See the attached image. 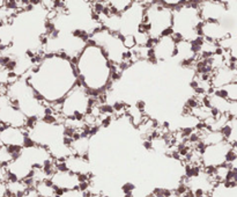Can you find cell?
<instances>
[{
	"label": "cell",
	"instance_id": "cell-1",
	"mask_svg": "<svg viewBox=\"0 0 237 197\" xmlns=\"http://www.w3.org/2000/svg\"><path fill=\"white\" fill-rule=\"evenodd\" d=\"M37 98L46 104H59L79 85L74 62L62 54H45L22 77Z\"/></svg>",
	"mask_w": 237,
	"mask_h": 197
},
{
	"label": "cell",
	"instance_id": "cell-2",
	"mask_svg": "<svg viewBox=\"0 0 237 197\" xmlns=\"http://www.w3.org/2000/svg\"><path fill=\"white\" fill-rule=\"evenodd\" d=\"M79 85L88 93L101 94L114 81V65L104 51L91 41H88L74 60Z\"/></svg>",
	"mask_w": 237,
	"mask_h": 197
},
{
	"label": "cell",
	"instance_id": "cell-3",
	"mask_svg": "<svg viewBox=\"0 0 237 197\" xmlns=\"http://www.w3.org/2000/svg\"><path fill=\"white\" fill-rule=\"evenodd\" d=\"M6 95L28 119H43L50 114L46 103L37 98L35 92L22 77L7 86Z\"/></svg>",
	"mask_w": 237,
	"mask_h": 197
},
{
	"label": "cell",
	"instance_id": "cell-4",
	"mask_svg": "<svg viewBox=\"0 0 237 197\" xmlns=\"http://www.w3.org/2000/svg\"><path fill=\"white\" fill-rule=\"evenodd\" d=\"M202 20L198 8V4L183 2L181 6L172 9L171 33L177 40L193 42L199 38V28Z\"/></svg>",
	"mask_w": 237,
	"mask_h": 197
},
{
	"label": "cell",
	"instance_id": "cell-5",
	"mask_svg": "<svg viewBox=\"0 0 237 197\" xmlns=\"http://www.w3.org/2000/svg\"><path fill=\"white\" fill-rule=\"evenodd\" d=\"M172 9L161 2H147L143 13V22L139 30L146 31L155 41L158 37L171 33Z\"/></svg>",
	"mask_w": 237,
	"mask_h": 197
},
{
	"label": "cell",
	"instance_id": "cell-6",
	"mask_svg": "<svg viewBox=\"0 0 237 197\" xmlns=\"http://www.w3.org/2000/svg\"><path fill=\"white\" fill-rule=\"evenodd\" d=\"M89 41L98 45L104 51L110 63L114 66H122L126 62H131L130 51L125 49L123 40L118 34L100 28L90 35Z\"/></svg>",
	"mask_w": 237,
	"mask_h": 197
},
{
	"label": "cell",
	"instance_id": "cell-7",
	"mask_svg": "<svg viewBox=\"0 0 237 197\" xmlns=\"http://www.w3.org/2000/svg\"><path fill=\"white\" fill-rule=\"evenodd\" d=\"M94 99L82 86H75L58 104V114L62 119L82 121L93 106Z\"/></svg>",
	"mask_w": 237,
	"mask_h": 197
},
{
	"label": "cell",
	"instance_id": "cell-8",
	"mask_svg": "<svg viewBox=\"0 0 237 197\" xmlns=\"http://www.w3.org/2000/svg\"><path fill=\"white\" fill-rule=\"evenodd\" d=\"M147 2L133 1L132 5L124 13L119 15L120 18V28L118 35L120 37L134 35L139 31L143 22V13Z\"/></svg>",
	"mask_w": 237,
	"mask_h": 197
},
{
	"label": "cell",
	"instance_id": "cell-9",
	"mask_svg": "<svg viewBox=\"0 0 237 197\" xmlns=\"http://www.w3.org/2000/svg\"><path fill=\"white\" fill-rule=\"evenodd\" d=\"M49 181L54 187V189L58 191V194L65 193V191H71V190H78V189L83 190L86 193L89 179L81 178L68 170L56 169L51 174Z\"/></svg>",
	"mask_w": 237,
	"mask_h": 197
},
{
	"label": "cell",
	"instance_id": "cell-10",
	"mask_svg": "<svg viewBox=\"0 0 237 197\" xmlns=\"http://www.w3.org/2000/svg\"><path fill=\"white\" fill-rule=\"evenodd\" d=\"M233 146L227 142L204 146L200 150V162L202 169H214L222 165H226V158Z\"/></svg>",
	"mask_w": 237,
	"mask_h": 197
},
{
	"label": "cell",
	"instance_id": "cell-11",
	"mask_svg": "<svg viewBox=\"0 0 237 197\" xmlns=\"http://www.w3.org/2000/svg\"><path fill=\"white\" fill-rule=\"evenodd\" d=\"M0 124L23 129L28 124V118L13 104L6 93L0 94Z\"/></svg>",
	"mask_w": 237,
	"mask_h": 197
},
{
	"label": "cell",
	"instance_id": "cell-12",
	"mask_svg": "<svg viewBox=\"0 0 237 197\" xmlns=\"http://www.w3.org/2000/svg\"><path fill=\"white\" fill-rule=\"evenodd\" d=\"M177 48V38L169 33L155 40L150 48V57H153L156 62H168L176 56Z\"/></svg>",
	"mask_w": 237,
	"mask_h": 197
},
{
	"label": "cell",
	"instance_id": "cell-13",
	"mask_svg": "<svg viewBox=\"0 0 237 197\" xmlns=\"http://www.w3.org/2000/svg\"><path fill=\"white\" fill-rule=\"evenodd\" d=\"M29 143L27 129L0 124V146L8 148H22Z\"/></svg>",
	"mask_w": 237,
	"mask_h": 197
},
{
	"label": "cell",
	"instance_id": "cell-14",
	"mask_svg": "<svg viewBox=\"0 0 237 197\" xmlns=\"http://www.w3.org/2000/svg\"><path fill=\"white\" fill-rule=\"evenodd\" d=\"M198 8L202 22H220L228 13L227 4L223 1L198 2Z\"/></svg>",
	"mask_w": 237,
	"mask_h": 197
},
{
	"label": "cell",
	"instance_id": "cell-15",
	"mask_svg": "<svg viewBox=\"0 0 237 197\" xmlns=\"http://www.w3.org/2000/svg\"><path fill=\"white\" fill-rule=\"evenodd\" d=\"M235 81H237V70H231L228 66L215 70L211 74V86L213 90L222 88Z\"/></svg>",
	"mask_w": 237,
	"mask_h": 197
},
{
	"label": "cell",
	"instance_id": "cell-16",
	"mask_svg": "<svg viewBox=\"0 0 237 197\" xmlns=\"http://www.w3.org/2000/svg\"><path fill=\"white\" fill-rule=\"evenodd\" d=\"M212 93L215 94L216 96L226 99L230 102H237V81L231 82L227 86L222 87V88L213 90Z\"/></svg>",
	"mask_w": 237,
	"mask_h": 197
},
{
	"label": "cell",
	"instance_id": "cell-17",
	"mask_svg": "<svg viewBox=\"0 0 237 197\" xmlns=\"http://www.w3.org/2000/svg\"><path fill=\"white\" fill-rule=\"evenodd\" d=\"M33 188L35 189V191L37 193L38 197H57L58 196V191L54 189V187L50 183L49 180L38 182V183H35V184L33 186Z\"/></svg>",
	"mask_w": 237,
	"mask_h": 197
},
{
	"label": "cell",
	"instance_id": "cell-18",
	"mask_svg": "<svg viewBox=\"0 0 237 197\" xmlns=\"http://www.w3.org/2000/svg\"><path fill=\"white\" fill-rule=\"evenodd\" d=\"M57 197H87V194L83 190H71V191H65L58 194Z\"/></svg>",
	"mask_w": 237,
	"mask_h": 197
},
{
	"label": "cell",
	"instance_id": "cell-19",
	"mask_svg": "<svg viewBox=\"0 0 237 197\" xmlns=\"http://www.w3.org/2000/svg\"><path fill=\"white\" fill-rule=\"evenodd\" d=\"M8 196V189H7V182L5 179H0V197Z\"/></svg>",
	"mask_w": 237,
	"mask_h": 197
},
{
	"label": "cell",
	"instance_id": "cell-20",
	"mask_svg": "<svg viewBox=\"0 0 237 197\" xmlns=\"http://www.w3.org/2000/svg\"><path fill=\"white\" fill-rule=\"evenodd\" d=\"M7 197H14V196H9V195H8V196H7Z\"/></svg>",
	"mask_w": 237,
	"mask_h": 197
}]
</instances>
